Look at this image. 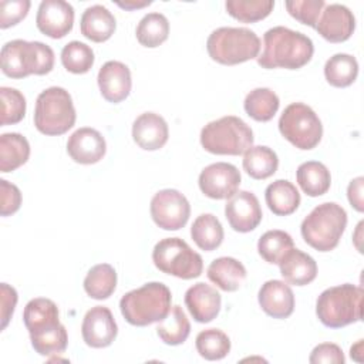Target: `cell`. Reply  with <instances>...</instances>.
Returning <instances> with one entry per match:
<instances>
[{"label":"cell","instance_id":"1","mask_svg":"<svg viewBox=\"0 0 364 364\" xmlns=\"http://www.w3.org/2000/svg\"><path fill=\"white\" fill-rule=\"evenodd\" d=\"M314 53V46L306 34L277 26L263 36V51L257 55V64L263 68L297 70L306 65Z\"/></svg>","mask_w":364,"mask_h":364},{"label":"cell","instance_id":"2","mask_svg":"<svg viewBox=\"0 0 364 364\" xmlns=\"http://www.w3.org/2000/svg\"><path fill=\"white\" fill-rule=\"evenodd\" d=\"M171 290L161 282H149L125 293L119 300L124 318L136 327L162 321L171 311Z\"/></svg>","mask_w":364,"mask_h":364},{"label":"cell","instance_id":"3","mask_svg":"<svg viewBox=\"0 0 364 364\" xmlns=\"http://www.w3.org/2000/svg\"><path fill=\"white\" fill-rule=\"evenodd\" d=\"M364 290L360 286L344 283L320 293L316 301V314L321 324L341 328L363 318Z\"/></svg>","mask_w":364,"mask_h":364},{"label":"cell","instance_id":"4","mask_svg":"<svg viewBox=\"0 0 364 364\" xmlns=\"http://www.w3.org/2000/svg\"><path fill=\"white\" fill-rule=\"evenodd\" d=\"M0 61L1 71L10 78H24L31 74L44 75L54 67V51L41 41L17 38L1 47Z\"/></svg>","mask_w":364,"mask_h":364},{"label":"cell","instance_id":"5","mask_svg":"<svg viewBox=\"0 0 364 364\" xmlns=\"http://www.w3.org/2000/svg\"><path fill=\"white\" fill-rule=\"evenodd\" d=\"M347 226V212L336 202L316 206L301 222L300 232L304 242L318 252L337 247Z\"/></svg>","mask_w":364,"mask_h":364},{"label":"cell","instance_id":"6","mask_svg":"<svg viewBox=\"0 0 364 364\" xmlns=\"http://www.w3.org/2000/svg\"><path fill=\"white\" fill-rule=\"evenodd\" d=\"M206 50L213 61L223 65H236L257 58L260 38L246 27H219L209 34Z\"/></svg>","mask_w":364,"mask_h":364},{"label":"cell","instance_id":"7","mask_svg":"<svg viewBox=\"0 0 364 364\" xmlns=\"http://www.w3.org/2000/svg\"><path fill=\"white\" fill-rule=\"evenodd\" d=\"M253 141L252 128L235 115L210 121L200 131V145L215 155H242Z\"/></svg>","mask_w":364,"mask_h":364},{"label":"cell","instance_id":"8","mask_svg":"<svg viewBox=\"0 0 364 364\" xmlns=\"http://www.w3.org/2000/svg\"><path fill=\"white\" fill-rule=\"evenodd\" d=\"M75 108L70 92L63 87L41 91L36 101L34 125L44 135H63L75 124Z\"/></svg>","mask_w":364,"mask_h":364},{"label":"cell","instance_id":"9","mask_svg":"<svg viewBox=\"0 0 364 364\" xmlns=\"http://www.w3.org/2000/svg\"><path fill=\"white\" fill-rule=\"evenodd\" d=\"M152 260L158 270L175 277L189 280L202 274L203 260L185 240L165 237L152 250Z\"/></svg>","mask_w":364,"mask_h":364},{"label":"cell","instance_id":"10","mask_svg":"<svg viewBox=\"0 0 364 364\" xmlns=\"http://www.w3.org/2000/svg\"><path fill=\"white\" fill-rule=\"evenodd\" d=\"M280 134L296 148L309 151L318 145L323 125L314 109L303 102H291L279 118Z\"/></svg>","mask_w":364,"mask_h":364},{"label":"cell","instance_id":"11","mask_svg":"<svg viewBox=\"0 0 364 364\" xmlns=\"http://www.w3.org/2000/svg\"><path fill=\"white\" fill-rule=\"evenodd\" d=\"M151 216L164 230H179L188 223L191 205L183 193L176 189H162L151 199Z\"/></svg>","mask_w":364,"mask_h":364},{"label":"cell","instance_id":"12","mask_svg":"<svg viewBox=\"0 0 364 364\" xmlns=\"http://www.w3.org/2000/svg\"><path fill=\"white\" fill-rule=\"evenodd\" d=\"M240 181V172L235 165L216 162L202 169L198 183L205 196L210 199H229L237 192Z\"/></svg>","mask_w":364,"mask_h":364},{"label":"cell","instance_id":"13","mask_svg":"<svg viewBox=\"0 0 364 364\" xmlns=\"http://www.w3.org/2000/svg\"><path fill=\"white\" fill-rule=\"evenodd\" d=\"M225 216L230 228L240 233H247L257 228L263 213L259 199L253 192L237 191L225 205Z\"/></svg>","mask_w":364,"mask_h":364},{"label":"cell","instance_id":"14","mask_svg":"<svg viewBox=\"0 0 364 364\" xmlns=\"http://www.w3.org/2000/svg\"><path fill=\"white\" fill-rule=\"evenodd\" d=\"M81 334L88 347L104 348L111 346L118 334V326L111 310L105 306L91 307L82 318Z\"/></svg>","mask_w":364,"mask_h":364},{"label":"cell","instance_id":"15","mask_svg":"<svg viewBox=\"0 0 364 364\" xmlns=\"http://www.w3.org/2000/svg\"><path fill=\"white\" fill-rule=\"evenodd\" d=\"M36 24L43 34L63 38L73 30L74 9L64 0H43L37 10Z\"/></svg>","mask_w":364,"mask_h":364},{"label":"cell","instance_id":"16","mask_svg":"<svg viewBox=\"0 0 364 364\" xmlns=\"http://www.w3.org/2000/svg\"><path fill=\"white\" fill-rule=\"evenodd\" d=\"M355 28L353 11L344 4L333 3L324 6L317 20L316 30L330 43H341L351 37Z\"/></svg>","mask_w":364,"mask_h":364},{"label":"cell","instance_id":"17","mask_svg":"<svg viewBox=\"0 0 364 364\" xmlns=\"http://www.w3.org/2000/svg\"><path fill=\"white\" fill-rule=\"evenodd\" d=\"M67 152L77 164L91 165L101 161L107 152V144L101 132L84 127L74 131L67 141Z\"/></svg>","mask_w":364,"mask_h":364},{"label":"cell","instance_id":"18","mask_svg":"<svg viewBox=\"0 0 364 364\" xmlns=\"http://www.w3.org/2000/svg\"><path fill=\"white\" fill-rule=\"evenodd\" d=\"M98 87L101 95L108 101L118 104L124 101L132 87L131 71L129 68L121 61H107L98 71Z\"/></svg>","mask_w":364,"mask_h":364},{"label":"cell","instance_id":"19","mask_svg":"<svg viewBox=\"0 0 364 364\" xmlns=\"http://www.w3.org/2000/svg\"><path fill=\"white\" fill-rule=\"evenodd\" d=\"M262 310L273 318H287L294 310V294L282 280H267L257 294Z\"/></svg>","mask_w":364,"mask_h":364},{"label":"cell","instance_id":"20","mask_svg":"<svg viewBox=\"0 0 364 364\" xmlns=\"http://www.w3.org/2000/svg\"><path fill=\"white\" fill-rule=\"evenodd\" d=\"M169 136L166 121L155 112H144L132 124V138L135 144L145 151L162 148Z\"/></svg>","mask_w":364,"mask_h":364},{"label":"cell","instance_id":"21","mask_svg":"<svg viewBox=\"0 0 364 364\" xmlns=\"http://www.w3.org/2000/svg\"><path fill=\"white\" fill-rule=\"evenodd\" d=\"M185 304L198 323H209L220 311L222 297L216 289L206 283H196L185 293Z\"/></svg>","mask_w":364,"mask_h":364},{"label":"cell","instance_id":"22","mask_svg":"<svg viewBox=\"0 0 364 364\" xmlns=\"http://www.w3.org/2000/svg\"><path fill=\"white\" fill-rule=\"evenodd\" d=\"M279 267L283 279L294 286H306L317 276L316 260L310 255L294 247L283 256L279 262Z\"/></svg>","mask_w":364,"mask_h":364},{"label":"cell","instance_id":"23","mask_svg":"<svg viewBox=\"0 0 364 364\" xmlns=\"http://www.w3.org/2000/svg\"><path fill=\"white\" fill-rule=\"evenodd\" d=\"M23 321L28 334H38L60 326V313L57 304L44 297L30 300L23 311Z\"/></svg>","mask_w":364,"mask_h":364},{"label":"cell","instance_id":"24","mask_svg":"<svg viewBox=\"0 0 364 364\" xmlns=\"http://www.w3.org/2000/svg\"><path fill=\"white\" fill-rule=\"evenodd\" d=\"M80 28L85 38L94 43H102L114 34L117 21L114 14L107 7L94 4L84 10L80 20Z\"/></svg>","mask_w":364,"mask_h":364},{"label":"cell","instance_id":"25","mask_svg":"<svg viewBox=\"0 0 364 364\" xmlns=\"http://www.w3.org/2000/svg\"><path fill=\"white\" fill-rule=\"evenodd\" d=\"M208 279L223 291H236L246 279L245 266L235 257L223 256L215 259L208 270Z\"/></svg>","mask_w":364,"mask_h":364},{"label":"cell","instance_id":"26","mask_svg":"<svg viewBox=\"0 0 364 364\" xmlns=\"http://www.w3.org/2000/svg\"><path fill=\"white\" fill-rule=\"evenodd\" d=\"M264 199L267 208L277 216L291 215L300 205V193L287 179H277L269 183L264 191Z\"/></svg>","mask_w":364,"mask_h":364},{"label":"cell","instance_id":"27","mask_svg":"<svg viewBox=\"0 0 364 364\" xmlns=\"http://www.w3.org/2000/svg\"><path fill=\"white\" fill-rule=\"evenodd\" d=\"M296 179L301 191L311 196L324 195L331 185V175L327 166L318 161H307L299 165Z\"/></svg>","mask_w":364,"mask_h":364},{"label":"cell","instance_id":"28","mask_svg":"<svg viewBox=\"0 0 364 364\" xmlns=\"http://www.w3.org/2000/svg\"><path fill=\"white\" fill-rule=\"evenodd\" d=\"M30 156V144L26 136L17 132L0 135V171L11 172L27 162Z\"/></svg>","mask_w":364,"mask_h":364},{"label":"cell","instance_id":"29","mask_svg":"<svg viewBox=\"0 0 364 364\" xmlns=\"http://www.w3.org/2000/svg\"><path fill=\"white\" fill-rule=\"evenodd\" d=\"M279 168L277 154L264 145L250 146L243 155V169L253 179H267Z\"/></svg>","mask_w":364,"mask_h":364},{"label":"cell","instance_id":"30","mask_svg":"<svg viewBox=\"0 0 364 364\" xmlns=\"http://www.w3.org/2000/svg\"><path fill=\"white\" fill-rule=\"evenodd\" d=\"M191 236L199 249L212 252L222 245L225 233L222 223L215 215L202 213L193 220L191 226Z\"/></svg>","mask_w":364,"mask_h":364},{"label":"cell","instance_id":"31","mask_svg":"<svg viewBox=\"0 0 364 364\" xmlns=\"http://www.w3.org/2000/svg\"><path fill=\"white\" fill-rule=\"evenodd\" d=\"M117 287V272L108 263H100L92 266L85 279L84 290L85 293L95 300L108 299Z\"/></svg>","mask_w":364,"mask_h":364},{"label":"cell","instance_id":"32","mask_svg":"<svg viewBox=\"0 0 364 364\" xmlns=\"http://www.w3.org/2000/svg\"><path fill=\"white\" fill-rule=\"evenodd\" d=\"M280 105L277 94L264 87H259L252 90L243 102L246 114L259 122H267L270 121L274 114L277 112Z\"/></svg>","mask_w":364,"mask_h":364},{"label":"cell","instance_id":"33","mask_svg":"<svg viewBox=\"0 0 364 364\" xmlns=\"http://www.w3.org/2000/svg\"><path fill=\"white\" fill-rule=\"evenodd\" d=\"M358 74V63L355 57L338 53L330 57L324 65V77L327 82L337 88L351 85Z\"/></svg>","mask_w":364,"mask_h":364},{"label":"cell","instance_id":"34","mask_svg":"<svg viewBox=\"0 0 364 364\" xmlns=\"http://www.w3.org/2000/svg\"><path fill=\"white\" fill-rule=\"evenodd\" d=\"M191 323L181 306H172L168 316L156 327L158 337L168 346H179L186 341Z\"/></svg>","mask_w":364,"mask_h":364},{"label":"cell","instance_id":"35","mask_svg":"<svg viewBox=\"0 0 364 364\" xmlns=\"http://www.w3.org/2000/svg\"><path fill=\"white\" fill-rule=\"evenodd\" d=\"M169 34V21L162 13H148L145 14L135 30L136 40L144 47H158L161 46Z\"/></svg>","mask_w":364,"mask_h":364},{"label":"cell","instance_id":"36","mask_svg":"<svg viewBox=\"0 0 364 364\" xmlns=\"http://www.w3.org/2000/svg\"><path fill=\"white\" fill-rule=\"evenodd\" d=\"M294 247L291 236L279 229L264 232L257 242V252L262 259L270 264H279L283 256Z\"/></svg>","mask_w":364,"mask_h":364},{"label":"cell","instance_id":"37","mask_svg":"<svg viewBox=\"0 0 364 364\" xmlns=\"http://www.w3.org/2000/svg\"><path fill=\"white\" fill-rule=\"evenodd\" d=\"M196 351L209 361L225 358L230 351V338L219 328L202 330L195 340Z\"/></svg>","mask_w":364,"mask_h":364},{"label":"cell","instance_id":"38","mask_svg":"<svg viewBox=\"0 0 364 364\" xmlns=\"http://www.w3.org/2000/svg\"><path fill=\"white\" fill-rule=\"evenodd\" d=\"M226 11L242 23H256L266 18L273 7V0H228L225 3Z\"/></svg>","mask_w":364,"mask_h":364},{"label":"cell","instance_id":"39","mask_svg":"<svg viewBox=\"0 0 364 364\" xmlns=\"http://www.w3.org/2000/svg\"><path fill=\"white\" fill-rule=\"evenodd\" d=\"M61 63L73 74L88 73L94 64V51L81 41H70L61 50Z\"/></svg>","mask_w":364,"mask_h":364},{"label":"cell","instance_id":"40","mask_svg":"<svg viewBox=\"0 0 364 364\" xmlns=\"http://www.w3.org/2000/svg\"><path fill=\"white\" fill-rule=\"evenodd\" d=\"M30 341L36 353L48 357L65 351L68 344V334L65 327L60 324L55 328L30 336Z\"/></svg>","mask_w":364,"mask_h":364},{"label":"cell","instance_id":"41","mask_svg":"<svg viewBox=\"0 0 364 364\" xmlns=\"http://www.w3.org/2000/svg\"><path fill=\"white\" fill-rule=\"evenodd\" d=\"M1 97V125H10L20 122L26 115V98L24 95L11 87L0 88Z\"/></svg>","mask_w":364,"mask_h":364},{"label":"cell","instance_id":"42","mask_svg":"<svg viewBox=\"0 0 364 364\" xmlns=\"http://www.w3.org/2000/svg\"><path fill=\"white\" fill-rule=\"evenodd\" d=\"M289 14L301 24L316 28L317 20L324 9V0H290L284 3Z\"/></svg>","mask_w":364,"mask_h":364},{"label":"cell","instance_id":"43","mask_svg":"<svg viewBox=\"0 0 364 364\" xmlns=\"http://www.w3.org/2000/svg\"><path fill=\"white\" fill-rule=\"evenodd\" d=\"M28 0H1L0 1V28H9L20 23L30 10Z\"/></svg>","mask_w":364,"mask_h":364},{"label":"cell","instance_id":"44","mask_svg":"<svg viewBox=\"0 0 364 364\" xmlns=\"http://www.w3.org/2000/svg\"><path fill=\"white\" fill-rule=\"evenodd\" d=\"M309 361L311 364H344L346 357L337 344L321 343L313 348Z\"/></svg>","mask_w":364,"mask_h":364},{"label":"cell","instance_id":"45","mask_svg":"<svg viewBox=\"0 0 364 364\" xmlns=\"http://www.w3.org/2000/svg\"><path fill=\"white\" fill-rule=\"evenodd\" d=\"M0 192H1V216H9L16 213L21 205V192L14 185L6 179H0Z\"/></svg>","mask_w":364,"mask_h":364},{"label":"cell","instance_id":"46","mask_svg":"<svg viewBox=\"0 0 364 364\" xmlns=\"http://www.w3.org/2000/svg\"><path fill=\"white\" fill-rule=\"evenodd\" d=\"M17 304V291L14 287L7 283L0 284V318H1V330H4L13 317L14 309Z\"/></svg>","mask_w":364,"mask_h":364},{"label":"cell","instance_id":"47","mask_svg":"<svg viewBox=\"0 0 364 364\" xmlns=\"http://www.w3.org/2000/svg\"><path fill=\"white\" fill-rule=\"evenodd\" d=\"M363 185H364V178L357 176L348 183L347 188V198L350 205L357 210L363 212L364 210V202H363Z\"/></svg>","mask_w":364,"mask_h":364},{"label":"cell","instance_id":"48","mask_svg":"<svg viewBox=\"0 0 364 364\" xmlns=\"http://www.w3.org/2000/svg\"><path fill=\"white\" fill-rule=\"evenodd\" d=\"M152 1L151 0H125V1H115V4L121 9L125 10H135V9H142L145 6H149Z\"/></svg>","mask_w":364,"mask_h":364},{"label":"cell","instance_id":"49","mask_svg":"<svg viewBox=\"0 0 364 364\" xmlns=\"http://www.w3.org/2000/svg\"><path fill=\"white\" fill-rule=\"evenodd\" d=\"M361 353H363V340H358L354 346H351V348H350V355H351V358H354L355 361L361 363V361H363Z\"/></svg>","mask_w":364,"mask_h":364},{"label":"cell","instance_id":"50","mask_svg":"<svg viewBox=\"0 0 364 364\" xmlns=\"http://www.w3.org/2000/svg\"><path fill=\"white\" fill-rule=\"evenodd\" d=\"M361 228H363V222H360V223L357 225L355 235H354V245H355V247H357V250H358L360 253H363V250H361V243H360V240H361Z\"/></svg>","mask_w":364,"mask_h":364}]
</instances>
